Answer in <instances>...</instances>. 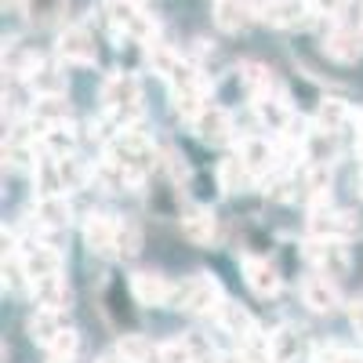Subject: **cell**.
<instances>
[{"mask_svg": "<svg viewBox=\"0 0 363 363\" xmlns=\"http://www.w3.org/2000/svg\"><path fill=\"white\" fill-rule=\"evenodd\" d=\"M102 106H106V116L120 131L135 128L138 116H142V84H138V77L135 73H109L102 80Z\"/></svg>", "mask_w": 363, "mask_h": 363, "instance_id": "1", "label": "cell"}, {"mask_svg": "<svg viewBox=\"0 0 363 363\" xmlns=\"http://www.w3.org/2000/svg\"><path fill=\"white\" fill-rule=\"evenodd\" d=\"M106 157L124 167L135 186H142V178L153 167V142H149L138 128H124L106 142Z\"/></svg>", "mask_w": 363, "mask_h": 363, "instance_id": "2", "label": "cell"}, {"mask_svg": "<svg viewBox=\"0 0 363 363\" xmlns=\"http://www.w3.org/2000/svg\"><path fill=\"white\" fill-rule=\"evenodd\" d=\"M102 18L116 29V33H124L131 40H153L157 37V18L145 15L138 0H106Z\"/></svg>", "mask_w": 363, "mask_h": 363, "instance_id": "3", "label": "cell"}, {"mask_svg": "<svg viewBox=\"0 0 363 363\" xmlns=\"http://www.w3.org/2000/svg\"><path fill=\"white\" fill-rule=\"evenodd\" d=\"M171 306L182 309V313H218L222 306V287L215 277H207V272H200V277H189L182 287H174V298H171Z\"/></svg>", "mask_w": 363, "mask_h": 363, "instance_id": "4", "label": "cell"}, {"mask_svg": "<svg viewBox=\"0 0 363 363\" xmlns=\"http://www.w3.org/2000/svg\"><path fill=\"white\" fill-rule=\"evenodd\" d=\"M359 229V222L349 211H338L330 203H320L309 211V240H349Z\"/></svg>", "mask_w": 363, "mask_h": 363, "instance_id": "5", "label": "cell"}, {"mask_svg": "<svg viewBox=\"0 0 363 363\" xmlns=\"http://www.w3.org/2000/svg\"><path fill=\"white\" fill-rule=\"evenodd\" d=\"M306 258L316 265L320 277H345L349 269V247L345 240H309L306 244Z\"/></svg>", "mask_w": 363, "mask_h": 363, "instance_id": "6", "label": "cell"}, {"mask_svg": "<svg viewBox=\"0 0 363 363\" xmlns=\"http://www.w3.org/2000/svg\"><path fill=\"white\" fill-rule=\"evenodd\" d=\"M240 160L247 164V171L255 178H269L280 164V149H277V142H269L262 135H247V138H240Z\"/></svg>", "mask_w": 363, "mask_h": 363, "instance_id": "7", "label": "cell"}, {"mask_svg": "<svg viewBox=\"0 0 363 363\" xmlns=\"http://www.w3.org/2000/svg\"><path fill=\"white\" fill-rule=\"evenodd\" d=\"M58 58H62V62H73V66H91L99 58L95 37H91L84 26L62 29V33H58Z\"/></svg>", "mask_w": 363, "mask_h": 363, "instance_id": "8", "label": "cell"}, {"mask_svg": "<svg viewBox=\"0 0 363 363\" xmlns=\"http://www.w3.org/2000/svg\"><path fill=\"white\" fill-rule=\"evenodd\" d=\"M18 258L29 272V284L40 280V277H51V272H62V255H58L51 244H40V240H33V244H22L18 247Z\"/></svg>", "mask_w": 363, "mask_h": 363, "instance_id": "9", "label": "cell"}, {"mask_svg": "<svg viewBox=\"0 0 363 363\" xmlns=\"http://www.w3.org/2000/svg\"><path fill=\"white\" fill-rule=\"evenodd\" d=\"M327 55L335 58V62H342V66L359 62V55H363V29L335 22V26H330V33H327Z\"/></svg>", "mask_w": 363, "mask_h": 363, "instance_id": "10", "label": "cell"}, {"mask_svg": "<svg viewBox=\"0 0 363 363\" xmlns=\"http://www.w3.org/2000/svg\"><path fill=\"white\" fill-rule=\"evenodd\" d=\"M84 240L95 255H116L120 247V222L113 215H91L84 225Z\"/></svg>", "mask_w": 363, "mask_h": 363, "instance_id": "11", "label": "cell"}, {"mask_svg": "<svg viewBox=\"0 0 363 363\" xmlns=\"http://www.w3.org/2000/svg\"><path fill=\"white\" fill-rule=\"evenodd\" d=\"M193 131L200 135V142L207 145H225L233 142V116L218 106H207L196 120H193Z\"/></svg>", "mask_w": 363, "mask_h": 363, "instance_id": "12", "label": "cell"}, {"mask_svg": "<svg viewBox=\"0 0 363 363\" xmlns=\"http://www.w3.org/2000/svg\"><path fill=\"white\" fill-rule=\"evenodd\" d=\"M301 301L313 309V313H335L338 306H342V294H338V287H335V280L330 277H306L301 280Z\"/></svg>", "mask_w": 363, "mask_h": 363, "instance_id": "13", "label": "cell"}, {"mask_svg": "<svg viewBox=\"0 0 363 363\" xmlns=\"http://www.w3.org/2000/svg\"><path fill=\"white\" fill-rule=\"evenodd\" d=\"M69 218H73V207H69L66 196H37V203H33V222H37V229L58 233V229L69 225Z\"/></svg>", "mask_w": 363, "mask_h": 363, "instance_id": "14", "label": "cell"}, {"mask_svg": "<svg viewBox=\"0 0 363 363\" xmlns=\"http://www.w3.org/2000/svg\"><path fill=\"white\" fill-rule=\"evenodd\" d=\"M29 287H33L37 309H58V313H66V309H69V284H66L62 272L40 277V280H33Z\"/></svg>", "mask_w": 363, "mask_h": 363, "instance_id": "15", "label": "cell"}, {"mask_svg": "<svg viewBox=\"0 0 363 363\" xmlns=\"http://www.w3.org/2000/svg\"><path fill=\"white\" fill-rule=\"evenodd\" d=\"M258 15H262L269 26L291 29V26H301V22L313 15V4H309V0H269Z\"/></svg>", "mask_w": 363, "mask_h": 363, "instance_id": "16", "label": "cell"}, {"mask_svg": "<svg viewBox=\"0 0 363 363\" xmlns=\"http://www.w3.org/2000/svg\"><path fill=\"white\" fill-rule=\"evenodd\" d=\"M37 145H40V157H51V160H66L73 157V149H77V131L69 128V120L66 124H51L37 135Z\"/></svg>", "mask_w": 363, "mask_h": 363, "instance_id": "17", "label": "cell"}, {"mask_svg": "<svg viewBox=\"0 0 363 363\" xmlns=\"http://www.w3.org/2000/svg\"><path fill=\"white\" fill-rule=\"evenodd\" d=\"M240 269H244V280H247V287L255 291V294H262V298H272L280 291V272L272 269L265 258H244L240 262Z\"/></svg>", "mask_w": 363, "mask_h": 363, "instance_id": "18", "label": "cell"}, {"mask_svg": "<svg viewBox=\"0 0 363 363\" xmlns=\"http://www.w3.org/2000/svg\"><path fill=\"white\" fill-rule=\"evenodd\" d=\"M131 291L142 306H167L174 298V287L160 277V272H135L131 277Z\"/></svg>", "mask_w": 363, "mask_h": 363, "instance_id": "19", "label": "cell"}, {"mask_svg": "<svg viewBox=\"0 0 363 363\" xmlns=\"http://www.w3.org/2000/svg\"><path fill=\"white\" fill-rule=\"evenodd\" d=\"M255 116H258V124H262L265 131H272V135H284V131L291 128V120H294L291 106H287L284 99H277V95L255 99Z\"/></svg>", "mask_w": 363, "mask_h": 363, "instance_id": "20", "label": "cell"}, {"mask_svg": "<svg viewBox=\"0 0 363 363\" xmlns=\"http://www.w3.org/2000/svg\"><path fill=\"white\" fill-rule=\"evenodd\" d=\"M62 330H69V320L66 313H58V309H37L33 316H29V338H33L37 345H51Z\"/></svg>", "mask_w": 363, "mask_h": 363, "instance_id": "21", "label": "cell"}, {"mask_svg": "<svg viewBox=\"0 0 363 363\" xmlns=\"http://www.w3.org/2000/svg\"><path fill=\"white\" fill-rule=\"evenodd\" d=\"M255 18V8L247 0H215V22L222 33H240V29H247Z\"/></svg>", "mask_w": 363, "mask_h": 363, "instance_id": "22", "label": "cell"}, {"mask_svg": "<svg viewBox=\"0 0 363 363\" xmlns=\"http://www.w3.org/2000/svg\"><path fill=\"white\" fill-rule=\"evenodd\" d=\"M33 186H37V196H66V178H62V160H51V157H40L37 167H33Z\"/></svg>", "mask_w": 363, "mask_h": 363, "instance_id": "23", "label": "cell"}, {"mask_svg": "<svg viewBox=\"0 0 363 363\" xmlns=\"http://www.w3.org/2000/svg\"><path fill=\"white\" fill-rule=\"evenodd\" d=\"M26 84H29V91H33L37 99H58V95H66V73L58 69V66H48V62H40L33 73H29Z\"/></svg>", "mask_w": 363, "mask_h": 363, "instance_id": "24", "label": "cell"}, {"mask_svg": "<svg viewBox=\"0 0 363 363\" xmlns=\"http://www.w3.org/2000/svg\"><path fill=\"white\" fill-rule=\"evenodd\" d=\"M182 233H186V240H193V244H211L218 233L215 215H211L207 207H189L186 215H182Z\"/></svg>", "mask_w": 363, "mask_h": 363, "instance_id": "25", "label": "cell"}, {"mask_svg": "<svg viewBox=\"0 0 363 363\" xmlns=\"http://www.w3.org/2000/svg\"><path fill=\"white\" fill-rule=\"evenodd\" d=\"M298 189H301V200H306L309 207L327 203V189H330V171H327V164L306 167V174H301V182H298Z\"/></svg>", "mask_w": 363, "mask_h": 363, "instance_id": "26", "label": "cell"}, {"mask_svg": "<svg viewBox=\"0 0 363 363\" xmlns=\"http://www.w3.org/2000/svg\"><path fill=\"white\" fill-rule=\"evenodd\" d=\"M29 120H33L37 135H40L44 128H51V124H66V120H69V102H66V95H58V99H37Z\"/></svg>", "mask_w": 363, "mask_h": 363, "instance_id": "27", "label": "cell"}, {"mask_svg": "<svg viewBox=\"0 0 363 363\" xmlns=\"http://www.w3.org/2000/svg\"><path fill=\"white\" fill-rule=\"evenodd\" d=\"M349 106L342 99H323L320 109H316V131L320 135H338L345 124H349Z\"/></svg>", "mask_w": 363, "mask_h": 363, "instance_id": "28", "label": "cell"}, {"mask_svg": "<svg viewBox=\"0 0 363 363\" xmlns=\"http://www.w3.org/2000/svg\"><path fill=\"white\" fill-rule=\"evenodd\" d=\"M218 323L229 330L236 342H244V338L255 335V320H251V313H247V309H240V306H233V301H222V306H218Z\"/></svg>", "mask_w": 363, "mask_h": 363, "instance_id": "29", "label": "cell"}, {"mask_svg": "<svg viewBox=\"0 0 363 363\" xmlns=\"http://www.w3.org/2000/svg\"><path fill=\"white\" fill-rule=\"evenodd\" d=\"M37 138H22V135H15L8 145H4V160H8V167L11 171H33L37 167Z\"/></svg>", "mask_w": 363, "mask_h": 363, "instance_id": "30", "label": "cell"}, {"mask_svg": "<svg viewBox=\"0 0 363 363\" xmlns=\"http://www.w3.org/2000/svg\"><path fill=\"white\" fill-rule=\"evenodd\" d=\"M218 178H222V189L225 193H244V189H251L255 186V174L247 171V164L240 160V157H229V160H222V167H218Z\"/></svg>", "mask_w": 363, "mask_h": 363, "instance_id": "31", "label": "cell"}, {"mask_svg": "<svg viewBox=\"0 0 363 363\" xmlns=\"http://www.w3.org/2000/svg\"><path fill=\"white\" fill-rule=\"evenodd\" d=\"M69 0H22V15L33 26H55Z\"/></svg>", "mask_w": 363, "mask_h": 363, "instance_id": "32", "label": "cell"}, {"mask_svg": "<svg viewBox=\"0 0 363 363\" xmlns=\"http://www.w3.org/2000/svg\"><path fill=\"white\" fill-rule=\"evenodd\" d=\"M116 352L124 356L128 363H149V359L157 356V345L149 342L145 335H124V338L116 342Z\"/></svg>", "mask_w": 363, "mask_h": 363, "instance_id": "33", "label": "cell"}, {"mask_svg": "<svg viewBox=\"0 0 363 363\" xmlns=\"http://www.w3.org/2000/svg\"><path fill=\"white\" fill-rule=\"evenodd\" d=\"M153 363H196V352L189 342H182V338H171L164 345H157V356Z\"/></svg>", "mask_w": 363, "mask_h": 363, "instance_id": "34", "label": "cell"}, {"mask_svg": "<svg viewBox=\"0 0 363 363\" xmlns=\"http://www.w3.org/2000/svg\"><path fill=\"white\" fill-rule=\"evenodd\" d=\"M244 84H247V91H251V99L272 95V77H269V69L258 66V62H247V66H244Z\"/></svg>", "mask_w": 363, "mask_h": 363, "instance_id": "35", "label": "cell"}, {"mask_svg": "<svg viewBox=\"0 0 363 363\" xmlns=\"http://www.w3.org/2000/svg\"><path fill=\"white\" fill-rule=\"evenodd\" d=\"M77 349H80V338H77V330L69 327V330H62V335L48 345V356H51L55 363H69V359L77 356Z\"/></svg>", "mask_w": 363, "mask_h": 363, "instance_id": "36", "label": "cell"}, {"mask_svg": "<svg viewBox=\"0 0 363 363\" xmlns=\"http://www.w3.org/2000/svg\"><path fill=\"white\" fill-rule=\"evenodd\" d=\"M178 62H182V55H178V51H171V48H164V44H153V48H149V66H153L164 80L174 73Z\"/></svg>", "mask_w": 363, "mask_h": 363, "instance_id": "37", "label": "cell"}, {"mask_svg": "<svg viewBox=\"0 0 363 363\" xmlns=\"http://www.w3.org/2000/svg\"><path fill=\"white\" fill-rule=\"evenodd\" d=\"M62 178H66V189H80L87 178H95V171H91L84 160H77V157H66L62 160Z\"/></svg>", "mask_w": 363, "mask_h": 363, "instance_id": "38", "label": "cell"}, {"mask_svg": "<svg viewBox=\"0 0 363 363\" xmlns=\"http://www.w3.org/2000/svg\"><path fill=\"white\" fill-rule=\"evenodd\" d=\"M138 244H142L138 229H135L131 222H120V247H116V255H124V258H135V255H138Z\"/></svg>", "mask_w": 363, "mask_h": 363, "instance_id": "39", "label": "cell"}, {"mask_svg": "<svg viewBox=\"0 0 363 363\" xmlns=\"http://www.w3.org/2000/svg\"><path fill=\"white\" fill-rule=\"evenodd\" d=\"M309 4H313V15H323V18H330V22H335V18L345 11V4H349V0H309Z\"/></svg>", "mask_w": 363, "mask_h": 363, "instance_id": "40", "label": "cell"}, {"mask_svg": "<svg viewBox=\"0 0 363 363\" xmlns=\"http://www.w3.org/2000/svg\"><path fill=\"white\" fill-rule=\"evenodd\" d=\"M320 363H363V352H352V349H323L320 352Z\"/></svg>", "mask_w": 363, "mask_h": 363, "instance_id": "41", "label": "cell"}, {"mask_svg": "<svg viewBox=\"0 0 363 363\" xmlns=\"http://www.w3.org/2000/svg\"><path fill=\"white\" fill-rule=\"evenodd\" d=\"M349 323L356 327V335H363V298H356L349 306Z\"/></svg>", "mask_w": 363, "mask_h": 363, "instance_id": "42", "label": "cell"}, {"mask_svg": "<svg viewBox=\"0 0 363 363\" xmlns=\"http://www.w3.org/2000/svg\"><path fill=\"white\" fill-rule=\"evenodd\" d=\"M356 153H359V160H363V113H359V120H356Z\"/></svg>", "mask_w": 363, "mask_h": 363, "instance_id": "43", "label": "cell"}, {"mask_svg": "<svg viewBox=\"0 0 363 363\" xmlns=\"http://www.w3.org/2000/svg\"><path fill=\"white\" fill-rule=\"evenodd\" d=\"M99 363H128V359H124V356H120V352H109V356H102Z\"/></svg>", "mask_w": 363, "mask_h": 363, "instance_id": "44", "label": "cell"}, {"mask_svg": "<svg viewBox=\"0 0 363 363\" xmlns=\"http://www.w3.org/2000/svg\"><path fill=\"white\" fill-rule=\"evenodd\" d=\"M247 4H251V8H255V11H262V8H265V4H269V0H247Z\"/></svg>", "mask_w": 363, "mask_h": 363, "instance_id": "45", "label": "cell"}, {"mask_svg": "<svg viewBox=\"0 0 363 363\" xmlns=\"http://www.w3.org/2000/svg\"><path fill=\"white\" fill-rule=\"evenodd\" d=\"M359 196H363V174H359Z\"/></svg>", "mask_w": 363, "mask_h": 363, "instance_id": "46", "label": "cell"}]
</instances>
